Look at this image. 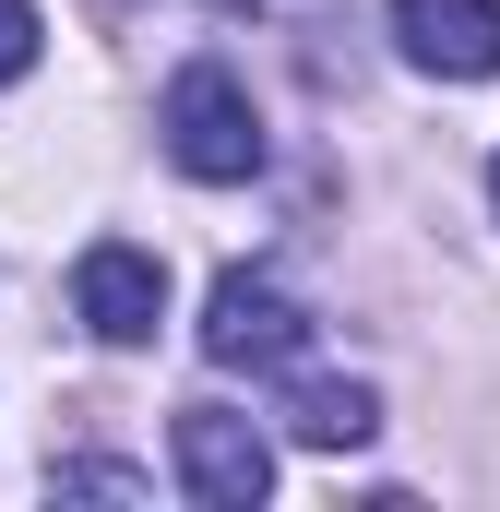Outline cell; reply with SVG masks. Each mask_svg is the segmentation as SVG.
<instances>
[{"instance_id":"6da1fadb","label":"cell","mask_w":500,"mask_h":512,"mask_svg":"<svg viewBox=\"0 0 500 512\" xmlns=\"http://www.w3.org/2000/svg\"><path fill=\"white\" fill-rule=\"evenodd\" d=\"M167 155H179V179H250L262 167V108H250V84L227 72V60H191L179 84H167Z\"/></svg>"},{"instance_id":"7a4b0ae2","label":"cell","mask_w":500,"mask_h":512,"mask_svg":"<svg viewBox=\"0 0 500 512\" xmlns=\"http://www.w3.org/2000/svg\"><path fill=\"white\" fill-rule=\"evenodd\" d=\"M167 453H179V489L215 512H250L274 489V441L250 429L239 405H179V429H167Z\"/></svg>"},{"instance_id":"3957f363","label":"cell","mask_w":500,"mask_h":512,"mask_svg":"<svg viewBox=\"0 0 500 512\" xmlns=\"http://www.w3.org/2000/svg\"><path fill=\"white\" fill-rule=\"evenodd\" d=\"M298 346H310V310L274 274H215V298H203V358L215 370H286Z\"/></svg>"},{"instance_id":"277c9868","label":"cell","mask_w":500,"mask_h":512,"mask_svg":"<svg viewBox=\"0 0 500 512\" xmlns=\"http://www.w3.org/2000/svg\"><path fill=\"white\" fill-rule=\"evenodd\" d=\"M72 310H84L96 346H155V322H167V262L131 251V239H96V251L72 262Z\"/></svg>"},{"instance_id":"5b68a950","label":"cell","mask_w":500,"mask_h":512,"mask_svg":"<svg viewBox=\"0 0 500 512\" xmlns=\"http://www.w3.org/2000/svg\"><path fill=\"white\" fill-rule=\"evenodd\" d=\"M393 48L441 84H489L500 72V0H393Z\"/></svg>"},{"instance_id":"8992f818","label":"cell","mask_w":500,"mask_h":512,"mask_svg":"<svg viewBox=\"0 0 500 512\" xmlns=\"http://www.w3.org/2000/svg\"><path fill=\"white\" fill-rule=\"evenodd\" d=\"M286 429H298L310 453H358V441L381 429V393L370 382H298L286 393Z\"/></svg>"},{"instance_id":"52a82bcc","label":"cell","mask_w":500,"mask_h":512,"mask_svg":"<svg viewBox=\"0 0 500 512\" xmlns=\"http://www.w3.org/2000/svg\"><path fill=\"white\" fill-rule=\"evenodd\" d=\"M36 48H48L36 0H0V84H24V72H36Z\"/></svg>"},{"instance_id":"ba28073f","label":"cell","mask_w":500,"mask_h":512,"mask_svg":"<svg viewBox=\"0 0 500 512\" xmlns=\"http://www.w3.org/2000/svg\"><path fill=\"white\" fill-rule=\"evenodd\" d=\"M48 477H60V489H96V501H143L131 465H48Z\"/></svg>"},{"instance_id":"9c48e42d","label":"cell","mask_w":500,"mask_h":512,"mask_svg":"<svg viewBox=\"0 0 500 512\" xmlns=\"http://www.w3.org/2000/svg\"><path fill=\"white\" fill-rule=\"evenodd\" d=\"M489 203H500V155H489Z\"/></svg>"}]
</instances>
